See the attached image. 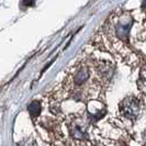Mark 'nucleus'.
<instances>
[{"mask_svg": "<svg viewBox=\"0 0 146 146\" xmlns=\"http://www.w3.org/2000/svg\"><path fill=\"white\" fill-rule=\"evenodd\" d=\"M121 112L125 117L127 119H135L137 117L141 111V107H139V102L136 98H126L124 99L122 103H121Z\"/></svg>", "mask_w": 146, "mask_h": 146, "instance_id": "f257e3e1", "label": "nucleus"}, {"mask_svg": "<svg viewBox=\"0 0 146 146\" xmlns=\"http://www.w3.org/2000/svg\"><path fill=\"white\" fill-rule=\"evenodd\" d=\"M68 130H69V134L73 139H79V141H84L87 139L88 133L85 125L78 124L77 122L72 121V123L68 125Z\"/></svg>", "mask_w": 146, "mask_h": 146, "instance_id": "f03ea898", "label": "nucleus"}, {"mask_svg": "<svg viewBox=\"0 0 146 146\" xmlns=\"http://www.w3.org/2000/svg\"><path fill=\"white\" fill-rule=\"evenodd\" d=\"M28 111L30 113V117L33 121H36L40 119L41 112H42V102L38 100H33L28 107Z\"/></svg>", "mask_w": 146, "mask_h": 146, "instance_id": "7ed1b4c3", "label": "nucleus"}, {"mask_svg": "<svg viewBox=\"0 0 146 146\" xmlns=\"http://www.w3.org/2000/svg\"><path fill=\"white\" fill-rule=\"evenodd\" d=\"M139 87L143 90H146V65L142 68L139 79Z\"/></svg>", "mask_w": 146, "mask_h": 146, "instance_id": "20e7f679", "label": "nucleus"}, {"mask_svg": "<svg viewBox=\"0 0 146 146\" xmlns=\"http://www.w3.org/2000/svg\"><path fill=\"white\" fill-rule=\"evenodd\" d=\"M143 7H146V0L143 1Z\"/></svg>", "mask_w": 146, "mask_h": 146, "instance_id": "39448f33", "label": "nucleus"}]
</instances>
